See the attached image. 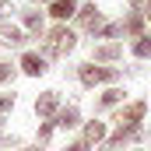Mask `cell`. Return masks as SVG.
Listing matches in <instances>:
<instances>
[{
	"instance_id": "1",
	"label": "cell",
	"mask_w": 151,
	"mask_h": 151,
	"mask_svg": "<svg viewBox=\"0 0 151 151\" xmlns=\"http://www.w3.org/2000/svg\"><path fill=\"white\" fill-rule=\"evenodd\" d=\"M123 77L119 67H106V63H81L77 67V81L84 88H99V84H116Z\"/></svg>"
},
{
	"instance_id": "2",
	"label": "cell",
	"mask_w": 151,
	"mask_h": 151,
	"mask_svg": "<svg viewBox=\"0 0 151 151\" xmlns=\"http://www.w3.org/2000/svg\"><path fill=\"white\" fill-rule=\"evenodd\" d=\"M77 46V35H74V28H67V25H56V28H49L46 32V60L53 56V60H60V56H67L70 49Z\"/></svg>"
},
{
	"instance_id": "3",
	"label": "cell",
	"mask_w": 151,
	"mask_h": 151,
	"mask_svg": "<svg viewBox=\"0 0 151 151\" xmlns=\"http://www.w3.org/2000/svg\"><path fill=\"white\" fill-rule=\"evenodd\" d=\"M144 116H148V102H144V99H134V102H127V106L116 109L113 123H116V127H141Z\"/></svg>"
},
{
	"instance_id": "4",
	"label": "cell",
	"mask_w": 151,
	"mask_h": 151,
	"mask_svg": "<svg viewBox=\"0 0 151 151\" xmlns=\"http://www.w3.org/2000/svg\"><path fill=\"white\" fill-rule=\"evenodd\" d=\"M74 18H77V25H81L84 32H91V35L102 28V11H99V4H81Z\"/></svg>"
},
{
	"instance_id": "5",
	"label": "cell",
	"mask_w": 151,
	"mask_h": 151,
	"mask_svg": "<svg viewBox=\"0 0 151 151\" xmlns=\"http://www.w3.org/2000/svg\"><path fill=\"white\" fill-rule=\"evenodd\" d=\"M123 60V42H99L91 46V63H116Z\"/></svg>"
},
{
	"instance_id": "6",
	"label": "cell",
	"mask_w": 151,
	"mask_h": 151,
	"mask_svg": "<svg viewBox=\"0 0 151 151\" xmlns=\"http://www.w3.org/2000/svg\"><path fill=\"white\" fill-rule=\"evenodd\" d=\"M60 113V91H42L35 99V116L39 119H56Z\"/></svg>"
},
{
	"instance_id": "7",
	"label": "cell",
	"mask_w": 151,
	"mask_h": 151,
	"mask_svg": "<svg viewBox=\"0 0 151 151\" xmlns=\"http://www.w3.org/2000/svg\"><path fill=\"white\" fill-rule=\"evenodd\" d=\"M18 67H21L28 77H42L46 70H49V67H46V56H42V53H32V49L21 53V63H18Z\"/></svg>"
},
{
	"instance_id": "8",
	"label": "cell",
	"mask_w": 151,
	"mask_h": 151,
	"mask_svg": "<svg viewBox=\"0 0 151 151\" xmlns=\"http://www.w3.org/2000/svg\"><path fill=\"white\" fill-rule=\"evenodd\" d=\"M144 21H148V18H144V11H134V7H130V11H127V18L119 21V25H123V35L141 39V35H144Z\"/></svg>"
},
{
	"instance_id": "9",
	"label": "cell",
	"mask_w": 151,
	"mask_h": 151,
	"mask_svg": "<svg viewBox=\"0 0 151 151\" xmlns=\"http://www.w3.org/2000/svg\"><path fill=\"white\" fill-rule=\"evenodd\" d=\"M53 127H60V130H74V127H81V109H77V106H60Z\"/></svg>"
},
{
	"instance_id": "10",
	"label": "cell",
	"mask_w": 151,
	"mask_h": 151,
	"mask_svg": "<svg viewBox=\"0 0 151 151\" xmlns=\"http://www.w3.org/2000/svg\"><path fill=\"white\" fill-rule=\"evenodd\" d=\"M123 95H127L123 88H116V84H109V88H106V91L99 95V102H95V109H99V113H106V109H116V106L123 102Z\"/></svg>"
},
{
	"instance_id": "11",
	"label": "cell",
	"mask_w": 151,
	"mask_h": 151,
	"mask_svg": "<svg viewBox=\"0 0 151 151\" xmlns=\"http://www.w3.org/2000/svg\"><path fill=\"white\" fill-rule=\"evenodd\" d=\"M25 42H28V35L18 25H7V21L0 25V46H25Z\"/></svg>"
},
{
	"instance_id": "12",
	"label": "cell",
	"mask_w": 151,
	"mask_h": 151,
	"mask_svg": "<svg viewBox=\"0 0 151 151\" xmlns=\"http://www.w3.org/2000/svg\"><path fill=\"white\" fill-rule=\"evenodd\" d=\"M106 137H109V127L106 123H99V119L84 123V141L88 144H106Z\"/></svg>"
},
{
	"instance_id": "13",
	"label": "cell",
	"mask_w": 151,
	"mask_h": 151,
	"mask_svg": "<svg viewBox=\"0 0 151 151\" xmlns=\"http://www.w3.org/2000/svg\"><path fill=\"white\" fill-rule=\"evenodd\" d=\"M49 14L63 25L67 18H74V14H77V0H56V4H49Z\"/></svg>"
},
{
	"instance_id": "14",
	"label": "cell",
	"mask_w": 151,
	"mask_h": 151,
	"mask_svg": "<svg viewBox=\"0 0 151 151\" xmlns=\"http://www.w3.org/2000/svg\"><path fill=\"white\" fill-rule=\"evenodd\" d=\"M21 21H25V32H28V35H42V32H46V21H42V14H39V11H21Z\"/></svg>"
},
{
	"instance_id": "15",
	"label": "cell",
	"mask_w": 151,
	"mask_h": 151,
	"mask_svg": "<svg viewBox=\"0 0 151 151\" xmlns=\"http://www.w3.org/2000/svg\"><path fill=\"white\" fill-rule=\"evenodd\" d=\"M119 35H123V25L119 21H102V28L95 32V39H106V42H116Z\"/></svg>"
},
{
	"instance_id": "16",
	"label": "cell",
	"mask_w": 151,
	"mask_h": 151,
	"mask_svg": "<svg viewBox=\"0 0 151 151\" xmlns=\"http://www.w3.org/2000/svg\"><path fill=\"white\" fill-rule=\"evenodd\" d=\"M130 53L137 56V60H151V35L144 32L141 39H134V46H130Z\"/></svg>"
},
{
	"instance_id": "17",
	"label": "cell",
	"mask_w": 151,
	"mask_h": 151,
	"mask_svg": "<svg viewBox=\"0 0 151 151\" xmlns=\"http://www.w3.org/2000/svg\"><path fill=\"white\" fill-rule=\"evenodd\" d=\"M49 137H53V119H46V123L39 127V144H35V148H42V144H49Z\"/></svg>"
},
{
	"instance_id": "18",
	"label": "cell",
	"mask_w": 151,
	"mask_h": 151,
	"mask_svg": "<svg viewBox=\"0 0 151 151\" xmlns=\"http://www.w3.org/2000/svg\"><path fill=\"white\" fill-rule=\"evenodd\" d=\"M11 106H14V95H0V119L4 113H11Z\"/></svg>"
},
{
	"instance_id": "19",
	"label": "cell",
	"mask_w": 151,
	"mask_h": 151,
	"mask_svg": "<svg viewBox=\"0 0 151 151\" xmlns=\"http://www.w3.org/2000/svg\"><path fill=\"white\" fill-rule=\"evenodd\" d=\"M63 151H91V144H88V141L81 137V141H74V144H67Z\"/></svg>"
},
{
	"instance_id": "20",
	"label": "cell",
	"mask_w": 151,
	"mask_h": 151,
	"mask_svg": "<svg viewBox=\"0 0 151 151\" xmlns=\"http://www.w3.org/2000/svg\"><path fill=\"white\" fill-rule=\"evenodd\" d=\"M11 74H14V67H11V63H0V84L11 81Z\"/></svg>"
},
{
	"instance_id": "21",
	"label": "cell",
	"mask_w": 151,
	"mask_h": 151,
	"mask_svg": "<svg viewBox=\"0 0 151 151\" xmlns=\"http://www.w3.org/2000/svg\"><path fill=\"white\" fill-rule=\"evenodd\" d=\"M144 18H148V21H151V0H148V7H144Z\"/></svg>"
},
{
	"instance_id": "22",
	"label": "cell",
	"mask_w": 151,
	"mask_h": 151,
	"mask_svg": "<svg viewBox=\"0 0 151 151\" xmlns=\"http://www.w3.org/2000/svg\"><path fill=\"white\" fill-rule=\"evenodd\" d=\"M0 14H7V0H0Z\"/></svg>"
},
{
	"instance_id": "23",
	"label": "cell",
	"mask_w": 151,
	"mask_h": 151,
	"mask_svg": "<svg viewBox=\"0 0 151 151\" xmlns=\"http://www.w3.org/2000/svg\"><path fill=\"white\" fill-rule=\"evenodd\" d=\"M32 4H56V0H32Z\"/></svg>"
},
{
	"instance_id": "24",
	"label": "cell",
	"mask_w": 151,
	"mask_h": 151,
	"mask_svg": "<svg viewBox=\"0 0 151 151\" xmlns=\"http://www.w3.org/2000/svg\"><path fill=\"white\" fill-rule=\"evenodd\" d=\"M21 151H39V148H21Z\"/></svg>"
}]
</instances>
